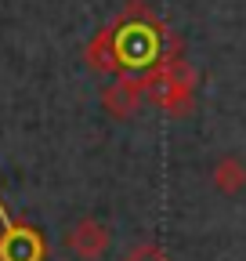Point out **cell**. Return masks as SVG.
<instances>
[{
	"label": "cell",
	"mask_w": 246,
	"mask_h": 261,
	"mask_svg": "<svg viewBox=\"0 0 246 261\" xmlns=\"http://www.w3.org/2000/svg\"><path fill=\"white\" fill-rule=\"evenodd\" d=\"M163 40H167V51H160V62L148 65L145 73V98L170 116H189L196 106V73L181 58L177 37L167 33Z\"/></svg>",
	"instance_id": "1"
},
{
	"label": "cell",
	"mask_w": 246,
	"mask_h": 261,
	"mask_svg": "<svg viewBox=\"0 0 246 261\" xmlns=\"http://www.w3.org/2000/svg\"><path fill=\"white\" fill-rule=\"evenodd\" d=\"M210 185L218 189L221 196H239L246 189V160H239L235 152L218 156L213 167H210Z\"/></svg>",
	"instance_id": "7"
},
{
	"label": "cell",
	"mask_w": 246,
	"mask_h": 261,
	"mask_svg": "<svg viewBox=\"0 0 246 261\" xmlns=\"http://www.w3.org/2000/svg\"><path fill=\"white\" fill-rule=\"evenodd\" d=\"M66 247L80 261H102L109 254V247H112V232H109V225L98 221V218H80L66 232Z\"/></svg>",
	"instance_id": "4"
},
{
	"label": "cell",
	"mask_w": 246,
	"mask_h": 261,
	"mask_svg": "<svg viewBox=\"0 0 246 261\" xmlns=\"http://www.w3.org/2000/svg\"><path fill=\"white\" fill-rule=\"evenodd\" d=\"M160 33H163V25L156 18H134V22L119 18V29H112L119 62L131 65V69L156 65L160 62Z\"/></svg>",
	"instance_id": "2"
},
{
	"label": "cell",
	"mask_w": 246,
	"mask_h": 261,
	"mask_svg": "<svg viewBox=\"0 0 246 261\" xmlns=\"http://www.w3.org/2000/svg\"><path fill=\"white\" fill-rule=\"evenodd\" d=\"M0 221H4V236H0V261H44V257H47L44 236L37 232L33 225L11 221L4 207H0Z\"/></svg>",
	"instance_id": "3"
},
{
	"label": "cell",
	"mask_w": 246,
	"mask_h": 261,
	"mask_svg": "<svg viewBox=\"0 0 246 261\" xmlns=\"http://www.w3.org/2000/svg\"><path fill=\"white\" fill-rule=\"evenodd\" d=\"M145 102V76H119L102 91V106L112 120H131Z\"/></svg>",
	"instance_id": "5"
},
{
	"label": "cell",
	"mask_w": 246,
	"mask_h": 261,
	"mask_svg": "<svg viewBox=\"0 0 246 261\" xmlns=\"http://www.w3.org/2000/svg\"><path fill=\"white\" fill-rule=\"evenodd\" d=\"M123 22H134V18H152V8L145 4V0H127L123 4V15H119Z\"/></svg>",
	"instance_id": "9"
},
{
	"label": "cell",
	"mask_w": 246,
	"mask_h": 261,
	"mask_svg": "<svg viewBox=\"0 0 246 261\" xmlns=\"http://www.w3.org/2000/svg\"><path fill=\"white\" fill-rule=\"evenodd\" d=\"M123 261H170V257L163 254L160 243H138V247H131V254Z\"/></svg>",
	"instance_id": "8"
},
{
	"label": "cell",
	"mask_w": 246,
	"mask_h": 261,
	"mask_svg": "<svg viewBox=\"0 0 246 261\" xmlns=\"http://www.w3.org/2000/svg\"><path fill=\"white\" fill-rule=\"evenodd\" d=\"M83 58H87V69L98 73V76L123 73V62H119V55H116V37H112V29H98L95 37H90Z\"/></svg>",
	"instance_id": "6"
}]
</instances>
